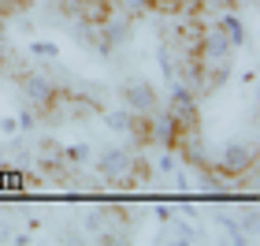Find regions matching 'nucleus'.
Masks as SVG:
<instances>
[{
  "label": "nucleus",
  "mask_w": 260,
  "mask_h": 246,
  "mask_svg": "<svg viewBox=\"0 0 260 246\" xmlns=\"http://www.w3.org/2000/svg\"><path fill=\"white\" fill-rule=\"evenodd\" d=\"M26 56H34V60H60V45L56 41H45V38H34V41H26Z\"/></svg>",
  "instance_id": "13"
},
{
  "label": "nucleus",
  "mask_w": 260,
  "mask_h": 246,
  "mask_svg": "<svg viewBox=\"0 0 260 246\" xmlns=\"http://www.w3.org/2000/svg\"><path fill=\"white\" fill-rule=\"evenodd\" d=\"M164 239H168V242H201V231L182 213H175L168 224H164Z\"/></svg>",
  "instance_id": "10"
},
{
  "label": "nucleus",
  "mask_w": 260,
  "mask_h": 246,
  "mask_svg": "<svg viewBox=\"0 0 260 246\" xmlns=\"http://www.w3.org/2000/svg\"><path fill=\"white\" fill-rule=\"evenodd\" d=\"M175 213H179V209H171V205H152V216H156L160 224H168V220H171Z\"/></svg>",
  "instance_id": "20"
},
{
  "label": "nucleus",
  "mask_w": 260,
  "mask_h": 246,
  "mask_svg": "<svg viewBox=\"0 0 260 246\" xmlns=\"http://www.w3.org/2000/svg\"><path fill=\"white\" fill-rule=\"evenodd\" d=\"M0 134H8V138H15V134H19L15 116H0Z\"/></svg>",
  "instance_id": "18"
},
{
  "label": "nucleus",
  "mask_w": 260,
  "mask_h": 246,
  "mask_svg": "<svg viewBox=\"0 0 260 246\" xmlns=\"http://www.w3.org/2000/svg\"><path fill=\"white\" fill-rule=\"evenodd\" d=\"M15 123H19V134H34V131L41 127V112L26 104L22 112H15Z\"/></svg>",
  "instance_id": "16"
},
{
  "label": "nucleus",
  "mask_w": 260,
  "mask_h": 246,
  "mask_svg": "<svg viewBox=\"0 0 260 246\" xmlns=\"http://www.w3.org/2000/svg\"><path fill=\"white\" fill-rule=\"evenodd\" d=\"M227 78H231V60H223V64H208V67H205V82H201V90H205V93H216Z\"/></svg>",
  "instance_id": "12"
},
{
  "label": "nucleus",
  "mask_w": 260,
  "mask_h": 246,
  "mask_svg": "<svg viewBox=\"0 0 260 246\" xmlns=\"http://www.w3.org/2000/svg\"><path fill=\"white\" fill-rule=\"evenodd\" d=\"M11 8H19V4H15V0H0V15H8V11H11Z\"/></svg>",
  "instance_id": "23"
},
{
  "label": "nucleus",
  "mask_w": 260,
  "mask_h": 246,
  "mask_svg": "<svg viewBox=\"0 0 260 246\" xmlns=\"http://www.w3.org/2000/svg\"><path fill=\"white\" fill-rule=\"evenodd\" d=\"M4 34H8V15H0V45H4Z\"/></svg>",
  "instance_id": "24"
},
{
  "label": "nucleus",
  "mask_w": 260,
  "mask_h": 246,
  "mask_svg": "<svg viewBox=\"0 0 260 246\" xmlns=\"http://www.w3.org/2000/svg\"><path fill=\"white\" fill-rule=\"evenodd\" d=\"M11 242H15V246H30V235H26V231H22V235H11Z\"/></svg>",
  "instance_id": "22"
},
{
  "label": "nucleus",
  "mask_w": 260,
  "mask_h": 246,
  "mask_svg": "<svg viewBox=\"0 0 260 246\" xmlns=\"http://www.w3.org/2000/svg\"><path fill=\"white\" fill-rule=\"evenodd\" d=\"M186 134H190V131H186V127L168 112V104H160V108L149 116V134H145L149 146H156V149H179Z\"/></svg>",
  "instance_id": "5"
},
{
  "label": "nucleus",
  "mask_w": 260,
  "mask_h": 246,
  "mask_svg": "<svg viewBox=\"0 0 260 246\" xmlns=\"http://www.w3.org/2000/svg\"><path fill=\"white\" fill-rule=\"evenodd\" d=\"M19 93L26 97L30 108L41 112V120H45V112H52L56 104L63 101L67 90H63L52 75H45V71H22V75H19Z\"/></svg>",
  "instance_id": "2"
},
{
  "label": "nucleus",
  "mask_w": 260,
  "mask_h": 246,
  "mask_svg": "<svg viewBox=\"0 0 260 246\" xmlns=\"http://www.w3.org/2000/svg\"><path fill=\"white\" fill-rule=\"evenodd\" d=\"M168 112L179 120L186 131H197L201 127V101H197V90H190L186 82H168Z\"/></svg>",
  "instance_id": "4"
},
{
  "label": "nucleus",
  "mask_w": 260,
  "mask_h": 246,
  "mask_svg": "<svg viewBox=\"0 0 260 246\" xmlns=\"http://www.w3.org/2000/svg\"><path fill=\"white\" fill-rule=\"evenodd\" d=\"M242 235H256V209H249L242 216Z\"/></svg>",
  "instance_id": "19"
},
{
  "label": "nucleus",
  "mask_w": 260,
  "mask_h": 246,
  "mask_svg": "<svg viewBox=\"0 0 260 246\" xmlns=\"http://www.w3.org/2000/svg\"><path fill=\"white\" fill-rule=\"evenodd\" d=\"M212 168H216L219 175H227V179H234V175H249L256 168V146L242 142V138H231V142L219 149V157H216Z\"/></svg>",
  "instance_id": "3"
},
{
  "label": "nucleus",
  "mask_w": 260,
  "mask_h": 246,
  "mask_svg": "<svg viewBox=\"0 0 260 246\" xmlns=\"http://www.w3.org/2000/svg\"><path fill=\"white\" fill-rule=\"evenodd\" d=\"M216 30L223 34V41H227L234 52L245 49V41H249V26H245V19L234 8H223V15L216 19Z\"/></svg>",
  "instance_id": "8"
},
{
  "label": "nucleus",
  "mask_w": 260,
  "mask_h": 246,
  "mask_svg": "<svg viewBox=\"0 0 260 246\" xmlns=\"http://www.w3.org/2000/svg\"><path fill=\"white\" fill-rule=\"evenodd\" d=\"M119 97H123V108H130L134 116H152L160 108V93L149 78H126L119 86Z\"/></svg>",
  "instance_id": "6"
},
{
  "label": "nucleus",
  "mask_w": 260,
  "mask_h": 246,
  "mask_svg": "<svg viewBox=\"0 0 260 246\" xmlns=\"http://www.w3.org/2000/svg\"><path fill=\"white\" fill-rule=\"evenodd\" d=\"M156 64H160L164 82H175V67H179V60H175V49H171L168 41H160V45H156Z\"/></svg>",
  "instance_id": "14"
},
{
  "label": "nucleus",
  "mask_w": 260,
  "mask_h": 246,
  "mask_svg": "<svg viewBox=\"0 0 260 246\" xmlns=\"http://www.w3.org/2000/svg\"><path fill=\"white\" fill-rule=\"evenodd\" d=\"M97 175L115 190L138 186V153L130 146H108L97 153Z\"/></svg>",
  "instance_id": "1"
},
{
  "label": "nucleus",
  "mask_w": 260,
  "mask_h": 246,
  "mask_svg": "<svg viewBox=\"0 0 260 246\" xmlns=\"http://www.w3.org/2000/svg\"><path fill=\"white\" fill-rule=\"evenodd\" d=\"M41 179L30 175L26 168H0V194H26V190H38Z\"/></svg>",
  "instance_id": "9"
},
{
  "label": "nucleus",
  "mask_w": 260,
  "mask_h": 246,
  "mask_svg": "<svg viewBox=\"0 0 260 246\" xmlns=\"http://www.w3.org/2000/svg\"><path fill=\"white\" fill-rule=\"evenodd\" d=\"M60 153H63L67 168H82V164L93 160V146L89 142H71V146H60Z\"/></svg>",
  "instance_id": "11"
},
{
  "label": "nucleus",
  "mask_w": 260,
  "mask_h": 246,
  "mask_svg": "<svg viewBox=\"0 0 260 246\" xmlns=\"http://www.w3.org/2000/svg\"><path fill=\"white\" fill-rule=\"evenodd\" d=\"M231 52H234V49H231L227 41H223V34L216 30V22H208V26H201V30H197V45H193V52H190V56H193L197 64H205V67H208V64H223V60H231Z\"/></svg>",
  "instance_id": "7"
},
{
  "label": "nucleus",
  "mask_w": 260,
  "mask_h": 246,
  "mask_svg": "<svg viewBox=\"0 0 260 246\" xmlns=\"http://www.w3.org/2000/svg\"><path fill=\"white\" fill-rule=\"evenodd\" d=\"M201 8H234L238 0H197Z\"/></svg>",
  "instance_id": "21"
},
{
  "label": "nucleus",
  "mask_w": 260,
  "mask_h": 246,
  "mask_svg": "<svg viewBox=\"0 0 260 246\" xmlns=\"http://www.w3.org/2000/svg\"><path fill=\"white\" fill-rule=\"evenodd\" d=\"M115 4H119V11L130 15V19H141V15H149V11H156V0H115Z\"/></svg>",
  "instance_id": "15"
},
{
  "label": "nucleus",
  "mask_w": 260,
  "mask_h": 246,
  "mask_svg": "<svg viewBox=\"0 0 260 246\" xmlns=\"http://www.w3.org/2000/svg\"><path fill=\"white\" fill-rule=\"evenodd\" d=\"M179 168H182L179 149H160V157H156V172H160V175H171V172H179Z\"/></svg>",
  "instance_id": "17"
}]
</instances>
